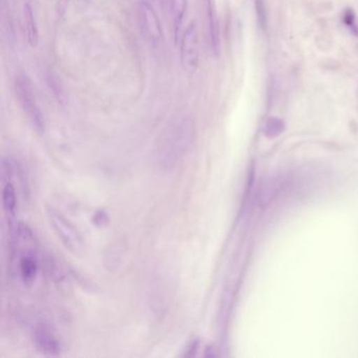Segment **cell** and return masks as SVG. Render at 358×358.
<instances>
[{
  "label": "cell",
  "mask_w": 358,
  "mask_h": 358,
  "mask_svg": "<svg viewBox=\"0 0 358 358\" xmlns=\"http://www.w3.org/2000/svg\"><path fill=\"white\" fill-rule=\"evenodd\" d=\"M24 32H26L27 41L31 47L35 48L38 45L39 33L37 28L36 20L34 12L29 3L24 6Z\"/></svg>",
  "instance_id": "ba28073f"
},
{
  "label": "cell",
  "mask_w": 358,
  "mask_h": 358,
  "mask_svg": "<svg viewBox=\"0 0 358 358\" xmlns=\"http://www.w3.org/2000/svg\"><path fill=\"white\" fill-rule=\"evenodd\" d=\"M20 274L24 282H32L36 278L37 263L33 257H24L20 261Z\"/></svg>",
  "instance_id": "30bf717a"
},
{
  "label": "cell",
  "mask_w": 358,
  "mask_h": 358,
  "mask_svg": "<svg viewBox=\"0 0 358 358\" xmlns=\"http://www.w3.org/2000/svg\"><path fill=\"white\" fill-rule=\"evenodd\" d=\"M192 127L187 121L176 125L167 133L156 150V162L163 171L175 169L189 150Z\"/></svg>",
  "instance_id": "6da1fadb"
},
{
  "label": "cell",
  "mask_w": 358,
  "mask_h": 358,
  "mask_svg": "<svg viewBox=\"0 0 358 358\" xmlns=\"http://www.w3.org/2000/svg\"><path fill=\"white\" fill-rule=\"evenodd\" d=\"M15 94L18 103L28 117L37 133L43 134L45 129V117L37 102L32 83L27 75H18L15 79Z\"/></svg>",
  "instance_id": "7a4b0ae2"
},
{
  "label": "cell",
  "mask_w": 358,
  "mask_h": 358,
  "mask_svg": "<svg viewBox=\"0 0 358 358\" xmlns=\"http://www.w3.org/2000/svg\"><path fill=\"white\" fill-rule=\"evenodd\" d=\"M171 17H173V37L175 43L180 41L182 24L187 9V0H171Z\"/></svg>",
  "instance_id": "9c48e42d"
},
{
  "label": "cell",
  "mask_w": 358,
  "mask_h": 358,
  "mask_svg": "<svg viewBox=\"0 0 358 358\" xmlns=\"http://www.w3.org/2000/svg\"><path fill=\"white\" fill-rule=\"evenodd\" d=\"M285 131V124L282 120L276 117H271L268 119L267 122L265 124V135L268 138H276Z\"/></svg>",
  "instance_id": "7c38bea8"
},
{
  "label": "cell",
  "mask_w": 358,
  "mask_h": 358,
  "mask_svg": "<svg viewBox=\"0 0 358 358\" xmlns=\"http://www.w3.org/2000/svg\"><path fill=\"white\" fill-rule=\"evenodd\" d=\"M137 17L140 30L146 41L155 47L161 45L164 39L162 26L154 7L146 0L138 3Z\"/></svg>",
  "instance_id": "3957f363"
},
{
  "label": "cell",
  "mask_w": 358,
  "mask_h": 358,
  "mask_svg": "<svg viewBox=\"0 0 358 358\" xmlns=\"http://www.w3.org/2000/svg\"><path fill=\"white\" fill-rule=\"evenodd\" d=\"M204 3L211 51L215 55H219L220 49H221V36H220L219 17L215 10V0H204Z\"/></svg>",
  "instance_id": "8992f818"
},
{
  "label": "cell",
  "mask_w": 358,
  "mask_h": 358,
  "mask_svg": "<svg viewBox=\"0 0 358 358\" xmlns=\"http://www.w3.org/2000/svg\"><path fill=\"white\" fill-rule=\"evenodd\" d=\"M3 203L8 215H15L17 209V196H16L15 188L11 184H7L3 188Z\"/></svg>",
  "instance_id": "8fae6325"
},
{
  "label": "cell",
  "mask_w": 358,
  "mask_h": 358,
  "mask_svg": "<svg viewBox=\"0 0 358 358\" xmlns=\"http://www.w3.org/2000/svg\"><path fill=\"white\" fill-rule=\"evenodd\" d=\"M180 55H181V64L184 72L192 76L196 72L199 58H200L198 26L194 22L186 28L185 32L182 35Z\"/></svg>",
  "instance_id": "277c9868"
},
{
  "label": "cell",
  "mask_w": 358,
  "mask_h": 358,
  "mask_svg": "<svg viewBox=\"0 0 358 358\" xmlns=\"http://www.w3.org/2000/svg\"><path fill=\"white\" fill-rule=\"evenodd\" d=\"M49 219L54 230L66 249L74 255H81L85 250V242L78 230L72 225V223L68 221L62 213L52 208L49 209Z\"/></svg>",
  "instance_id": "5b68a950"
},
{
  "label": "cell",
  "mask_w": 358,
  "mask_h": 358,
  "mask_svg": "<svg viewBox=\"0 0 358 358\" xmlns=\"http://www.w3.org/2000/svg\"><path fill=\"white\" fill-rule=\"evenodd\" d=\"M35 345L41 353L47 355H57L59 353V343L49 329L39 327L34 333Z\"/></svg>",
  "instance_id": "52a82bcc"
},
{
  "label": "cell",
  "mask_w": 358,
  "mask_h": 358,
  "mask_svg": "<svg viewBox=\"0 0 358 358\" xmlns=\"http://www.w3.org/2000/svg\"><path fill=\"white\" fill-rule=\"evenodd\" d=\"M255 11H257V20L262 28L267 26V11H266L265 0H255Z\"/></svg>",
  "instance_id": "4fadbf2b"
}]
</instances>
